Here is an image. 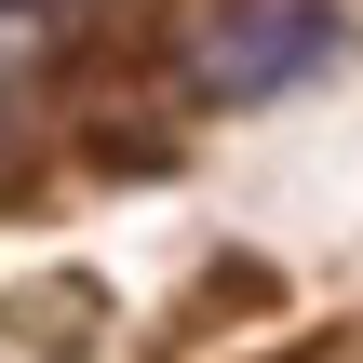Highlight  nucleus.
Instances as JSON below:
<instances>
[{"mask_svg":"<svg viewBox=\"0 0 363 363\" xmlns=\"http://www.w3.org/2000/svg\"><path fill=\"white\" fill-rule=\"evenodd\" d=\"M40 40H54V13L40 0H0V54H40Z\"/></svg>","mask_w":363,"mask_h":363,"instance_id":"obj_2","label":"nucleus"},{"mask_svg":"<svg viewBox=\"0 0 363 363\" xmlns=\"http://www.w3.org/2000/svg\"><path fill=\"white\" fill-rule=\"evenodd\" d=\"M350 40V0H216V27L189 40V94L202 108H269L296 81H323Z\"/></svg>","mask_w":363,"mask_h":363,"instance_id":"obj_1","label":"nucleus"},{"mask_svg":"<svg viewBox=\"0 0 363 363\" xmlns=\"http://www.w3.org/2000/svg\"><path fill=\"white\" fill-rule=\"evenodd\" d=\"M40 13H54V27H67V13H81V0H40Z\"/></svg>","mask_w":363,"mask_h":363,"instance_id":"obj_3","label":"nucleus"}]
</instances>
